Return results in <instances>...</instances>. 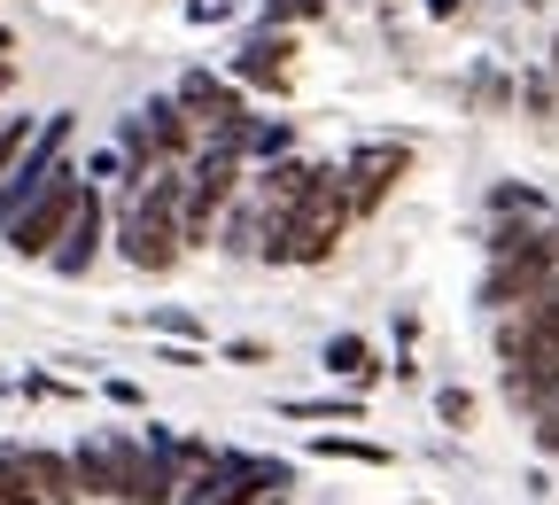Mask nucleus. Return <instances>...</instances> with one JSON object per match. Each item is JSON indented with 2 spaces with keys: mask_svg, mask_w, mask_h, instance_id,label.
Instances as JSON below:
<instances>
[{
  "mask_svg": "<svg viewBox=\"0 0 559 505\" xmlns=\"http://www.w3.org/2000/svg\"><path fill=\"white\" fill-rule=\"evenodd\" d=\"M194 149H202V132H194V117H187L171 94L124 117V156H132V172H148V164H187Z\"/></svg>",
  "mask_w": 559,
  "mask_h": 505,
  "instance_id": "3",
  "label": "nucleus"
},
{
  "mask_svg": "<svg viewBox=\"0 0 559 505\" xmlns=\"http://www.w3.org/2000/svg\"><path fill=\"white\" fill-rule=\"evenodd\" d=\"M257 234H264V219H257V210H234V226H226V249H234V257H257Z\"/></svg>",
  "mask_w": 559,
  "mask_h": 505,
  "instance_id": "20",
  "label": "nucleus"
},
{
  "mask_svg": "<svg viewBox=\"0 0 559 505\" xmlns=\"http://www.w3.org/2000/svg\"><path fill=\"white\" fill-rule=\"evenodd\" d=\"M24 140H32V117H0V172L24 156Z\"/></svg>",
  "mask_w": 559,
  "mask_h": 505,
  "instance_id": "21",
  "label": "nucleus"
},
{
  "mask_svg": "<svg viewBox=\"0 0 559 505\" xmlns=\"http://www.w3.org/2000/svg\"><path fill=\"white\" fill-rule=\"evenodd\" d=\"M102 397H109L117 412H140V404H148V389H140V381H102Z\"/></svg>",
  "mask_w": 559,
  "mask_h": 505,
  "instance_id": "23",
  "label": "nucleus"
},
{
  "mask_svg": "<svg viewBox=\"0 0 559 505\" xmlns=\"http://www.w3.org/2000/svg\"><path fill=\"white\" fill-rule=\"evenodd\" d=\"M544 195L536 187H521V179H506V187H489V219H544Z\"/></svg>",
  "mask_w": 559,
  "mask_h": 505,
  "instance_id": "17",
  "label": "nucleus"
},
{
  "mask_svg": "<svg viewBox=\"0 0 559 505\" xmlns=\"http://www.w3.org/2000/svg\"><path fill=\"white\" fill-rule=\"evenodd\" d=\"M551 86H559V39H551Z\"/></svg>",
  "mask_w": 559,
  "mask_h": 505,
  "instance_id": "30",
  "label": "nucleus"
},
{
  "mask_svg": "<svg viewBox=\"0 0 559 505\" xmlns=\"http://www.w3.org/2000/svg\"><path fill=\"white\" fill-rule=\"evenodd\" d=\"M326 381H342V389H373V381H381L373 342H366V334H326Z\"/></svg>",
  "mask_w": 559,
  "mask_h": 505,
  "instance_id": "9",
  "label": "nucleus"
},
{
  "mask_svg": "<svg viewBox=\"0 0 559 505\" xmlns=\"http://www.w3.org/2000/svg\"><path fill=\"white\" fill-rule=\"evenodd\" d=\"M226 366H272L264 342H226Z\"/></svg>",
  "mask_w": 559,
  "mask_h": 505,
  "instance_id": "25",
  "label": "nucleus"
},
{
  "mask_svg": "<svg viewBox=\"0 0 559 505\" xmlns=\"http://www.w3.org/2000/svg\"><path fill=\"white\" fill-rule=\"evenodd\" d=\"M521 94H528V109H536V117H551V109H559V86H551V79H528Z\"/></svg>",
  "mask_w": 559,
  "mask_h": 505,
  "instance_id": "24",
  "label": "nucleus"
},
{
  "mask_svg": "<svg viewBox=\"0 0 559 505\" xmlns=\"http://www.w3.org/2000/svg\"><path fill=\"white\" fill-rule=\"evenodd\" d=\"M264 16H272V24H311L319 0H264Z\"/></svg>",
  "mask_w": 559,
  "mask_h": 505,
  "instance_id": "22",
  "label": "nucleus"
},
{
  "mask_svg": "<svg viewBox=\"0 0 559 505\" xmlns=\"http://www.w3.org/2000/svg\"><path fill=\"white\" fill-rule=\"evenodd\" d=\"M536 242H544V257H551V272H559V210H551V226H536Z\"/></svg>",
  "mask_w": 559,
  "mask_h": 505,
  "instance_id": "27",
  "label": "nucleus"
},
{
  "mask_svg": "<svg viewBox=\"0 0 559 505\" xmlns=\"http://www.w3.org/2000/svg\"><path fill=\"white\" fill-rule=\"evenodd\" d=\"M288 149H296V125H280V117L272 125H257V117L241 125V156H264L272 164V156H288Z\"/></svg>",
  "mask_w": 559,
  "mask_h": 505,
  "instance_id": "16",
  "label": "nucleus"
},
{
  "mask_svg": "<svg viewBox=\"0 0 559 505\" xmlns=\"http://www.w3.org/2000/svg\"><path fill=\"white\" fill-rule=\"evenodd\" d=\"M311 459H349V467H396L389 444H366V436H311Z\"/></svg>",
  "mask_w": 559,
  "mask_h": 505,
  "instance_id": "13",
  "label": "nucleus"
},
{
  "mask_svg": "<svg viewBox=\"0 0 559 505\" xmlns=\"http://www.w3.org/2000/svg\"><path fill=\"white\" fill-rule=\"evenodd\" d=\"M419 9H428V16L443 24V16H459V9H466V0H419Z\"/></svg>",
  "mask_w": 559,
  "mask_h": 505,
  "instance_id": "28",
  "label": "nucleus"
},
{
  "mask_svg": "<svg viewBox=\"0 0 559 505\" xmlns=\"http://www.w3.org/2000/svg\"><path fill=\"white\" fill-rule=\"evenodd\" d=\"M544 280H551V257H544V242L528 234L521 249L489 257V272H481V287H474V304H481V312H513V304H528V296H536Z\"/></svg>",
  "mask_w": 559,
  "mask_h": 505,
  "instance_id": "6",
  "label": "nucleus"
},
{
  "mask_svg": "<svg viewBox=\"0 0 559 505\" xmlns=\"http://www.w3.org/2000/svg\"><path fill=\"white\" fill-rule=\"evenodd\" d=\"M156 366H179V374H202V366H210V350H202V342H179V334H171V342L156 350Z\"/></svg>",
  "mask_w": 559,
  "mask_h": 505,
  "instance_id": "19",
  "label": "nucleus"
},
{
  "mask_svg": "<svg viewBox=\"0 0 559 505\" xmlns=\"http://www.w3.org/2000/svg\"><path fill=\"white\" fill-rule=\"evenodd\" d=\"M288 55H296V47H288V32H264V39H249V47H241L234 79H249V86H272V94H280V86H288Z\"/></svg>",
  "mask_w": 559,
  "mask_h": 505,
  "instance_id": "10",
  "label": "nucleus"
},
{
  "mask_svg": "<svg viewBox=\"0 0 559 505\" xmlns=\"http://www.w3.org/2000/svg\"><path fill=\"white\" fill-rule=\"evenodd\" d=\"M24 389H32V397H79V389H70V381H55V374H32Z\"/></svg>",
  "mask_w": 559,
  "mask_h": 505,
  "instance_id": "26",
  "label": "nucleus"
},
{
  "mask_svg": "<svg viewBox=\"0 0 559 505\" xmlns=\"http://www.w3.org/2000/svg\"><path fill=\"white\" fill-rule=\"evenodd\" d=\"M474 412H481V404H474V389H459V381H451V389H436V420H443V427H474Z\"/></svg>",
  "mask_w": 559,
  "mask_h": 505,
  "instance_id": "18",
  "label": "nucleus"
},
{
  "mask_svg": "<svg viewBox=\"0 0 559 505\" xmlns=\"http://www.w3.org/2000/svg\"><path fill=\"white\" fill-rule=\"evenodd\" d=\"M0 505H39L32 467H24V444H0Z\"/></svg>",
  "mask_w": 559,
  "mask_h": 505,
  "instance_id": "15",
  "label": "nucleus"
},
{
  "mask_svg": "<svg viewBox=\"0 0 559 505\" xmlns=\"http://www.w3.org/2000/svg\"><path fill=\"white\" fill-rule=\"evenodd\" d=\"M70 156V117H47V125H32V140H24V156L9 164V172H0V226H9L16 219V210L47 187V172Z\"/></svg>",
  "mask_w": 559,
  "mask_h": 505,
  "instance_id": "4",
  "label": "nucleus"
},
{
  "mask_svg": "<svg viewBox=\"0 0 559 505\" xmlns=\"http://www.w3.org/2000/svg\"><path fill=\"white\" fill-rule=\"evenodd\" d=\"M404 172H412V149H404V140H366V149L342 164V179H349V210H381L389 187H396Z\"/></svg>",
  "mask_w": 559,
  "mask_h": 505,
  "instance_id": "8",
  "label": "nucleus"
},
{
  "mask_svg": "<svg viewBox=\"0 0 559 505\" xmlns=\"http://www.w3.org/2000/svg\"><path fill=\"white\" fill-rule=\"evenodd\" d=\"M102 242H109V210H102V195H94V187H79V210H70L62 242L47 249V272H55V280H86V272H94V257H102Z\"/></svg>",
  "mask_w": 559,
  "mask_h": 505,
  "instance_id": "7",
  "label": "nucleus"
},
{
  "mask_svg": "<svg viewBox=\"0 0 559 505\" xmlns=\"http://www.w3.org/2000/svg\"><path fill=\"white\" fill-rule=\"evenodd\" d=\"M9 86H16V62H9V55H0V94H9Z\"/></svg>",
  "mask_w": 559,
  "mask_h": 505,
  "instance_id": "29",
  "label": "nucleus"
},
{
  "mask_svg": "<svg viewBox=\"0 0 559 505\" xmlns=\"http://www.w3.org/2000/svg\"><path fill=\"white\" fill-rule=\"evenodd\" d=\"M171 102L194 117V132H202V140H241V125H249L241 86H234V79H210V70H187Z\"/></svg>",
  "mask_w": 559,
  "mask_h": 505,
  "instance_id": "5",
  "label": "nucleus"
},
{
  "mask_svg": "<svg viewBox=\"0 0 559 505\" xmlns=\"http://www.w3.org/2000/svg\"><path fill=\"white\" fill-rule=\"evenodd\" d=\"M109 497L117 505H171V490H179V467H171V451L156 444V436H132V427H109Z\"/></svg>",
  "mask_w": 559,
  "mask_h": 505,
  "instance_id": "2",
  "label": "nucleus"
},
{
  "mask_svg": "<svg viewBox=\"0 0 559 505\" xmlns=\"http://www.w3.org/2000/svg\"><path fill=\"white\" fill-rule=\"evenodd\" d=\"M79 187H86V172H79V164L62 156V164L47 172V187H39V195H32L24 210H16L9 226H0V242H9V257H24V265H47V249L62 242L70 210H79Z\"/></svg>",
  "mask_w": 559,
  "mask_h": 505,
  "instance_id": "1",
  "label": "nucleus"
},
{
  "mask_svg": "<svg viewBox=\"0 0 559 505\" xmlns=\"http://www.w3.org/2000/svg\"><path fill=\"white\" fill-rule=\"evenodd\" d=\"M24 467H32V490L39 505H79V482H70V459L47 451V444H24Z\"/></svg>",
  "mask_w": 559,
  "mask_h": 505,
  "instance_id": "11",
  "label": "nucleus"
},
{
  "mask_svg": "<svg viewBox=\"0 0 559 505\" xmlns=\"http://www.w3.org/2000/svg\"><path fill=\"white\" fill-rule=\"evenodd\" d=\"M288 420H366V389H334V397H288Z\"/></svg>",
  "mask_w": 559,
  "mask_h": 505,
  "instance_id": "12",
  "label": "nucleus"
},
{
  "mask_svg": "<svg viewBox=\"0 0 559 505\" xmlns=\"http://www.w3.org/2000/svg\"><path fill=\"white\" fill-rule=\"evenodd\" d=\"M70 482H79V497H109V444L102 436H86L70 451Z\"/></svg>",
  "mask_w": 559,
  "mask_h": 505,
  "instance_id": "14",
  "label": "nucleus"
}]
</instances>
